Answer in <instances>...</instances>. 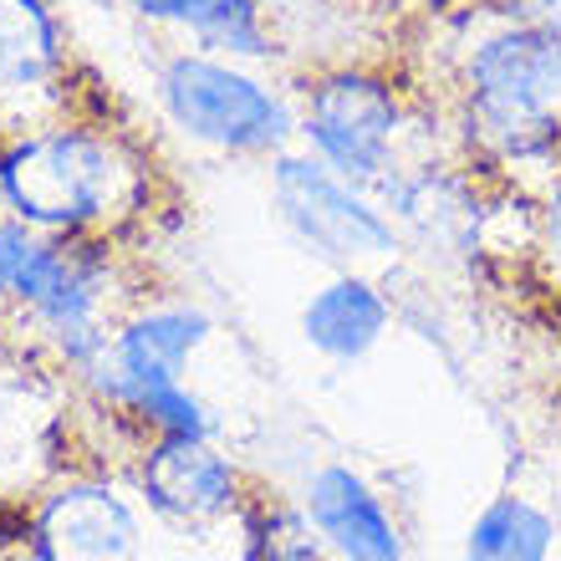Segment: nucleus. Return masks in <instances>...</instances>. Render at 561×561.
<instances>
[{
  "label": "nucleus",
  "instance_id": "nucleus-1",
  "mask_svg": "<svg viewBox=\"0 0 561 561\" xmlns=\"http://www.w3.org/2000/svg\"><path fill=\"white\" fill-rule=\"evenodd\" d=\"M561 98V15L516 21L470 57V123L505 159H531L557 144L551 107Z\"/></svg>",
  "mask_w": 561,
  "mask_h": 561
},
{
  "label": "nucleus",
  "instance_id": "nucleus-2",
  "mask_svg": "<svg viewBox=\"0 0 561 561\" xmlns=\"http://www.w3.org/2000/svg\"><path fill=\"white\" fill-rule=\"evenodd\" d=\"M0 194L11 209L46 230H82L118 215L134 199V169L118 148L88 134H42L0 159Z\"/></svg>",
  "mask_w": 561,
  "mask_h": 561
},
{
  "label": "nucleus",
  "instance_id": "nucleus-3",
  "mask_svg": "<svg viewBox=\"0 0 561 561\" xmlns=\"http://www.w3.org/2000/svg\"><path fill=\"white\" fill-rule=\"evenodd\" d=\"M163 107L184 134L205 138L215 148L230 153H266L280 148L291 134L286 107L271 98L261 82H251L245 72L225 67L209 57H174L163 67Z\"/></svg>",
  "mask_w": 561,
  "mask_h": 561
},
{
  "label": "nucleus",
  "instance_id": "nucleus-4",
  "mask_svg": "<svg viewBox=\"0 0 561 561\" xmlns=\"http://www.w3.org/2000/svg\"><path fill=\"white\" fill-rule=\"evenodd\" d=\"M276 205L301 245L322 261H363V255L393 251V225L353 194V184L317 159H276Z\"/></svg>",
  "mask_w": 561,
  "mask_h": 561
},
{
  "label": "nucleus",
  "instance_id": "nucleus-5",
  "mask_svg": "<svg viewBox=\"0 0 561 561\" xmlns=\"http://www.w3.org/2000/svg\"><path fill=\"white\" fill-rule=\"evenodd\" d=\"M307 138L342 179H378L393 159L399 103L368 72H332L307 98Z\"/></svg>",
  "mask_w": 561,
  "mask_h": 561
},
{
  "label": "nucleus",
  "instance_id": "nucleus-6",
  "mask_svg": "<svg viewBox=\"0 0 561 561\" xmlns=\"http://www.w3.org/2000/svg\"><path fill=\"white\" fill-rule=\"evenodd\" d=\"M42 561H138V516L107 485H67L36 516Z\"/></svg>",
  "mask_w": 561,
  "mask_h": 561
},
{
  "label": "nucleus",
  "instance_id": "nucleus-7",
  "mask_svg": "<svg viewBox=\"0 0 561 561\" xmlns=\"http://www.w3.org/2000/svg\"><path fill=\"white\" fill-rule=\"evenodd\" d=\"M307 516L342 561H403L399 526L388 520L378 495L342 465H327V470L311 474Z\"/></svg>",
  "mask_w": 561,
  "mask_h": 561
},
{
  "label": "nucleus",
  "instance_id": "nucleus-8",
  "mask_svg": "<svg viewBox=\"0 0 561 561\" xmlns=\"http://www.w3.org/2000/svg\"><path fill=\"white\" fill-rule=\"evenodd\" d=\"M148 501L179 520H215L225 516L240 495V480L230 459L215 455L205 439L194 434H163V444L144 465Z\"/></svg>",
  "mask_w": 561,
  "mask_h": 561
},
{
  "label": "nucleus",
  "instance_id": "nucleus-9",
  "mask_svg": "<svg viewBox=\"0 0 561 561\" xmlns=\"http://www.w3.org/2000/svg\"><path fill=\"white\" fill-rule=\"evenodd\" d=\"M209 337L205 311H148L134 327H123L113 342V393L134 403L138 393L163 383H179L190 353Z\"/></svg>",
  "mask_w": 561,
  "mask_h": 561
},
{
  "label": "nucleus",
  "instance_id": "nucleus-10",
  "mask_svg": "<svg viewBox=\"0 0 561 561\" xmlns=\"http://www.w3.org/2000/svg\"><path fill=\"white\" fill-rule=\"evenodd\" d=\"M383 327H388V301L363 276H342L332 286H322L301 311L307 342L317 353L337 357V363L363 357L373 342L383 337Z\"/></svg>",
  "mask_w": 561,
  "mask_h": 561
},
{
  "label": "nucleus",
  "instance_id": "nucleus-11",
  "mask_svg": "<svg viewBox=\"0 0 561 561\" xmlns=\"http://www.w3.org/2000/svg\"><path fill=\"white\" fill-rule=\"evenodd\" d=\"M557 526L547 511H536L520 495H501L474 516L470 536H465V561H547Z\"/></svg>",
  "mask_w": 561,
  "mask_h": 561
},
{
  "label": "nucleus",
  "instance_id": "nucleus-12",
  "mask_svg": "<svg viewBox=\"0 0 561 561\" xmlns=\"http://www.w3.org/2000/svg\"><path fill=\"white\" fill-rule=\"evenodd\" d=\"M57 26L42 0H0V88H36L57 72Z\"/></svg>",
  "mask_w": 561,
  "mask_h": 561
},
{
  "label": "nucleus",
  "instance_id": "nucleus-13",
  "mask_svg": "<svg viewBox=\"0 0 561 561\" xmlns=\"http://www.w3.org/2000/svg\"><path fill=\"white\" fill-rule=\"evenodd\" d=\"M190 31L205 46H220V51H236V57H266L271 51L255 0H209L205 15Z\"/></svg>",
  "mask_w": 561,
  "mask_h": 561
},
{
  "label": "nucleus",
  "instance_id": "nucleus-14",
  "mask_svg": "<svg viewBox=\"0 0 561 561\" xmlns=\"http://www.w3.org/2000/svg\"><path fill=\"white\" fill-rule=\"evenodd\" d=\"M251 561H322V547L311 536V516L301 520L296 511H266L255 520Z\"/></svg>",
  "mask_w": 561,
  "mask_h": 561
},
{
  "label": "nucleus",
  "instance_id": "nucleus-15",
  "mask_svg": "<svg viewBox=\"0 0 561 561\" xmlns=\"http://www.w3.org/2000/svg\"><path fill=\"white\" fill-rule=\"evenodd\" d=\"M134 409L144 419H153L163 434H194V439H205V434H209L205 409H199V399H190V393H184V383L148 388V393H138V399H134Z\"/></svg>",
  "mask_w": 561,
  "mask_h": 561
},
{
  "label": "nucleus",
  "instance_id": "nucleus-16",
  "mask_svg": "<svg viewBox=\"0 0 561 561\" xmlns=\"http://www.w3.org/2000/svg\"><path fill=\"white\" fill-rule=\"evenodd\" d=\"M31 245H36V236H26L21 225H0V296L15 291V276L26 266Z\"/></svg>",
  "mask_w": 561,
  "mask_h": 561
},
{
  "label": "nucleus",
  "instance_id": "nucleus-17",
  "mask_svg": "<svg viewBox=\"0 0 561 561\" xmlns=\"http://www.w3.org/2000/svg\"><path fill=\"white\" fill-rule=\"evenodd\" d=\"M144 15H153V21H179V26H194L199 15H205L209 0H134Z\"/></svg>",
  "mask_w": 561,
  "mask_h": 561
},
{
  "label": "nucleus",
  "instance_id": "nucleus-18",
  "mask_svg": "<svg viewBox=\"0 0 561 561\" xmlns=\"http://www.w3.org/2000/svg\"><path fill=\"white\" fill-rule=\"evenodd\" d=\"M501 11L511 21H551L561 15V0H501Z\"/></svg>",
  "mask_w": 561,
  "mask_h": 561
},
{
  "label": "nucleus",
  "instance_id": "nucleus-19",
  "mask_svg": "<svg viewBox=\"0 0 561 561\" xmlns=\"http://www.w3.org/2000/svg\"><path fill=\"white\" fill-rule=\"evenodd\" d=\"M547 230H551V245L561 251V184H557V194H551V205H547Z\"/></svg>",
  "mask_w": 561,
  "mask_h": 561
}]
</instances>
